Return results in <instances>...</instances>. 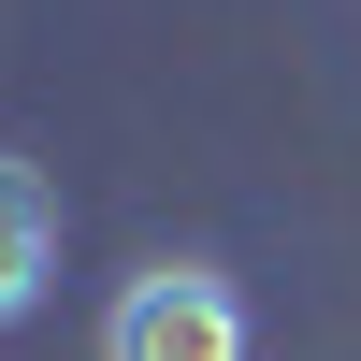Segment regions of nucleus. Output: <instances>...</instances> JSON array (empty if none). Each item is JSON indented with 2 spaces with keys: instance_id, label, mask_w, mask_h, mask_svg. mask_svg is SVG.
Returning a JSON list of instances; mask_svg holds the SVG:
<instances>
[{
  "instance_id": "1",
  "label": "nucleus",
  "mask_w": 361,
  "mask_h": 361,
  "mask_svg": "<svg viewBox=\"0 0 361 361\" xmlns=\"http://www.w3.org/2000/svg\"><path fill=\"white\" fill-rule=\"evenodd\" d=\"M102 361H246V304L217 260H145L102 304Z\"/></svg>"
},
{
  "instance_id": "2",
  "label": "nucleus",
  "mask_w": 361,
  "mask_h": 361,
  "mask_svg": "<svg viewBox=\"0 0 361 361\" xmlns=\"http://www.w3.org/2000/svg\"><path fill=\"white\" fill-rule=\"evenodd\" d=\"M58 289V173L44 159H0V333Z\"/></svg>"
}]
</instances>
